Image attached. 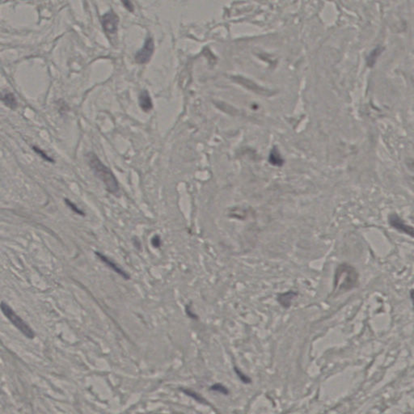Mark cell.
Returning <instances> with one entry per match:
<instances>
[{"label": "cell", "mask_w": 414, "mask_h": 414, "mask_svg": "<svg viewBox=\"0 0 414 414\" xmlns=\"http://www.w3.org/2000/svg\"><path fill=\"white\" fill-rule=\"evenodd\" d=\"M161 239H160V237L159 235H155L152 237V246L154 247V248H159V247L161 246Z\"/></svg>", "instance_id": "cell-15"}, {"label": "cell", "mask_w": 414, "mask_h": 414, "mask_svg": "<svg viewBox=\"0 0 414 414\" xmlns=\"http://www.w3.org/2000/svg\"><path fill=\"white\" fill-rule=\"evenodd\" d=\"M210 390L211 391H218V392H221V393L224 394V395H228V393H229L228 388H226L225 387L223 386L220 384H216V385H213L210 388Z\"/></svg>", "instance_id": "cell-14"}, {"label": "cell", "mask_w": 414, "mask_h": 414, "mask_svg": "<svg viewBox=\"0 0 414 414\" xmlns=\"http://www.w3.org/2000/svg\"><path fill=\"white\" fill-rule=\"evenodd\" d=\"M298 295L296 292L290 290L287 292L282 293L277 296V300L279 304L283 306L284 309H289L292 304L293 299Z\"/></svg>", "instance_id": "cell-10"}, {"label": "cell", "mask_w": 414, "mask_h": 414, "mask_svg": "<svg viewBox=\"0 0 414 414\" xmlns=\"http://www.w3.org/2000/svg\"><path fill=\"white\" fill-rule=\"evenodd\" d=\"M102 25L105 34L110 39L111 37L118 33L119 17L113 10H110L102 16Z\"/></svg>", "instance_id": "cell-4"}, {"label": "cell", "mask_w": 414, "mask_h": 414, "mask_svg": "<svg viewBox=\"0 0 414 414\" xmlns=\"http://www.w3.org/2000/svg\"><path fill=\"white\" fill-rule=\"evenodd\" d=\"M138 104H139V107L143 112L149 113L152 110L153 103H152V97L150 96L148 90L145 89L141 91L139 96H138Z\"/></svg>", "instance_id": "cell-8"}, {"label": "cell", "mask_w": 414, "mask_h": 414, "mask_svg": "<svg viewBox=\"0 0 414 414\" xmlns=\"http://www.w3.org/2000/svg\"><path fill=\"white\" fill-rule=\"evenodd\" d=\"M64 202L66 203V205L69 207L70 209H72V211L76 213V214L80 215V216H85V213L83 212V210H82L80 208H78L74 203H72V201H70L69 199L66 198V199H64Z\"/></svg>", "instance_id": "cell-13"}, {"label": "cell", "mask_w": 414, "mask_h": 414, "mask_svg": "<svg viewBox=\"0 0 414 414\" xmlns=\"http://www.w3.org/2000/svg\"><path fill=\"white\" fill-rule=\"evenodd\" d=\"M235 372H236L237 374H238V375H239V377L240 378V379H241V380H242V381H243V382L249 383V381H250V380H249V378L246 377V376H245V375H244V374H242V373L240 372V371H239V370H238V369L235 368Z\"/></svg>", "instance_id": "cell-17"}, {"label": "cell", "mask_w": 414, "mask_h": 414, "mask_svg": "<svg viewBox=\"0 0 414 414\" xmlns=\"http://www.w3.org/2000/svg\"><path fill=\"white\" fill-rule=\"evenodd\" d=\"M269 162L274 166L283 165V159H282L281 155L277 149H274L269 155Z\"/></svg>", "instance_id": "cell-11"}, {"label": "cell", "mask_w": 414, "mask_h": 414, "mask_svg": "<svg viewBox=\"0 0 414 414\" xmlns=\"http://www.w3.org/2000/svg\"><path fill=\"white\" fill-rule=\"evenodd\" d=\"M122 3L123 6H124L125 8L127 10V11H129V12H133L134 11V7H133V3L130 1H127V0H124V1H122Z\"/></svg>", "instance_id": "cell-16"}, {"label": "cell", "mask_w": 414, "mask_h": 414, "mask_svg": "<svg viewBox=\"0 0 414 414\" xmlns=\"http://www.w3.org/2000/svg\"><path fill=\"white\" fill-rule=\"evenodd\" d=\"M1 101L5 106L12 110H15L18 107V102L15 95L9 90H2L1 92Z\"/></svg>", "instance_id": "cell-9"}, {"label": "cell", "mask_w": 414, "mask_h": 414, "mask_svg": "<svg viewBox=\"0 0 414 414\" xmlns=\"http://www.w3.org/2000/svg\"><path fill=\"white\" fill-rule=\"evenodd\" d=\"M85 157L90 168L95 176L104 184L106 190L113 195L118 196L120 193L119 184L110 168L104 165L93 152H88Z\"/></svg>", "instance_id": "cell-1"}, {"label": "cell", "mask_w": 414, "mask_h": 414, "mask_svg": "<svg viewBox=\"0 0 414 414\" xmlns=\"http://www.w3.org/2000/svg\"><path fill=\"white\" fill-rule=\"evenodd\" d=\"M0 308H1V310L3 313V315H5V317L7 318L10 322L12 323V325H14L19 331H21L28 338H34V331L30 328L29 325L22 318L20 317L15 312V310L8 304H6L4 302H2Z\"/></svg>", "instance_id": "cell-3"}, {"label": "cell", "mask_w": 414, "mask_h": 414, "mask_svg": "<svg viewBox=\"0 0 414 414\" xmlns=\"http://www.w3.org/2000/svg\"><path fill=\"white\" fill-rule=\"evenodd\" d=\"M155 43L154 40L151 36H148L146 38L143 47L135 53L134 60L138 64H146L151 61L152 55L154 53Z\"/></svg>", "instance_id": "cell-5"}, {"label": "cell", "mask_w": 414, "mask_h": 414, "mask_svg": "<svg viewBox=\"0 0 414 414\" xmlns=\"http://www.w3.org/2000/svg\"><path fill=\"white\" fill-rule=\"evenodd\" d=\"M388 221L392 228H396L399 232L407 234L410 236L414 238V228L411 226L407 225L397 214H391L389 216Z\"/></svg>", "instance_id": "cell-7"}, {"label": "cell", "mask_w": 414, "mask_h": 414, "mask_svg": "<svg viewBox=\"0 0 414 414\" xmlns=\"http://www.w3.org/2000/svg\"><path fill=\"white\" fill-rule=\"evenodd\" d=\"M410 295H411V299H412L413 304H414V290H411V293H410Z\"/></svg>", "instance_id": "cell-18"}, {"label": "cell", "mask_w": 414, "mask_h": 414, "mask_svg": "<svg viewBox=\"0 0 414 414\" xmlns=\"http://www.w3.org/2000/svg\"><path fill=\"white\" fill-rule=\"evenodd\" d=\"M32 149L33 150V152L36 153V154L38 155L40 157H42V159L46 160V162H49V163H54V159H52L50 155H48L47 153L43 151V150L41 149V148H38V147H36V146H33L32 147Z\"/></svg>", "instance_id": "cell-12"}, {"label": "cell", "mask_w": 414, "mask_h": 414, "mask_svg": "<svg viewBox=\"0 0 414 414\" xmlns=\"http://www.w3.org/2000/svg\"><path fill=\"white\" fill-rule=\"evenodd\" d=\"M97 258H99L100 260H102V262L106 265V266L108 267L109 269H112L113 272H115L116 274H118L119 276L122 277L126 280H129L130 279V276L129 274L125 271L124 269H122L117 263L114 262L112 259L108 258L107 256L104 255L103 253H100V252H96L95 253Z\"/></svg>", "instance_id": "cell-6"}, {"label": "cell", "mask_w": 414, "mask_h": 414, "mask_svg": "<svg viewBox=\"0 0 414 414\" xmlns=\"http://www.w3.org/2000/svg\"><path fill=\"white\" fill-rule=\"evenodd\" d=\"M359 283V274L356 269L346 263L336 268L334 276V290L345 292L356 287Z\"/></svg>", "instance_id": "cell-2"}]
</instances>
